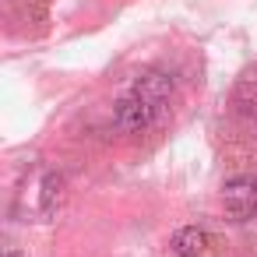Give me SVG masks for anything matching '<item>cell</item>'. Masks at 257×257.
Listing matches in <instances>:
<instances>
[{
	"mask_svg": "<svg viewBox=\"0 0 257 257\" xmlns=\"http://www.w3.org/2000/svg\"><path fill=\"white\" fill-rule=\"evenodd\" d=\"M222 204L225 215L232 222H246L257 215V180L253 176H232L222 190Z\"/></svg>",
	"mask_w": 257,
	"mask_h": 257,
	"instance_id": "6da1fadb",
	"label": "cell"
},
{
	"mask_svg": "<svg viewBox=\"0 0 257 257\" xmlns=\"http://www.w3.org/2000/svg\"><path fill=\"white\" fill-rule=\"evenodd\" d=\"M113 120H116V127H120L123 134H141V131H148V127L159 120V113H155L148 102H141L138 95L127 92V95L116 102V116H113Z\"/></svg>",
	"mask_w": 257,
	"mask_h": 257,
	"instance_id": "7a4b0ae2",
	"label": "cell"
},
{
	"mask_svg": "<svg viewBox=\"0 0 257 257\" xmlns=\"http://www.w3.org/2000/svg\"><path fill=\"white\" fill-rule=\"evenodd\" d=\"M131 95H138V99L148 102L155 113H162V106H166L169 95H173V78L162 74V71H148V74H141V78L134 81Z\"/></svg>",
	"mask_w": 257,
	"mask_h": 257,
	"instance_id": "3957f363",
	"label": "cell"
},
{
	"mask_svg": "<svg viewBox=\"0 0 257 257\" xmlns=\"http://www.w3.org/2000/svg\"><path fill=\"white\" fill-rule=\"evenodd\" d=\"M173 250H176V257H201L208 250V232L204 229H180L173 239Z\"/></svg>",
	"mask_w": 257,
	"mask_h": 257,
	"instance_id": "277c9868",
	"label": "cell"
},
{
	"mask_svg": "<svg viewBox=\"0 0 257 257\" xmlns=\"http://www.w3.org/2000/svg\"><path fill=\"white\" fill-rule=\"evenodd\" d=\"M4 257H25V253H22L18 246H8V250H4Z\"/></svg>",
	"mask_w": 257,
	"mask_h": 257,
	"instance_id": "5b68a950",
	"label": "cell"
}]
</instances>
